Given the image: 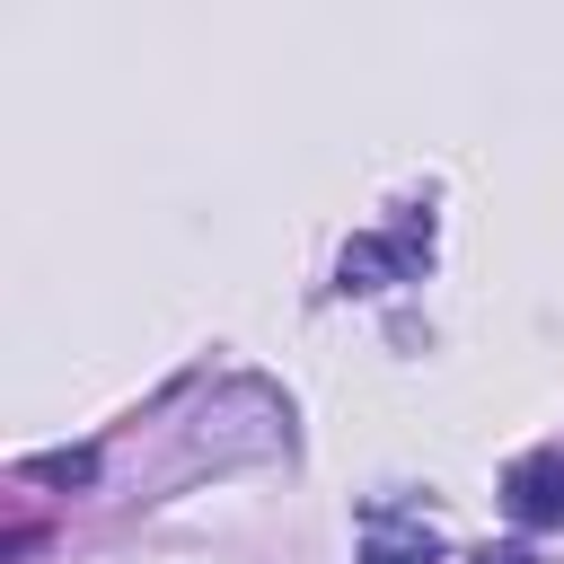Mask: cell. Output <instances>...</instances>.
Segmentation results:
<instances>
[{
	"label": "cell",
	"instance_id": "3",
	"mask_svg": "<svg viewBox=\"0 0 564 564\" xmlns=\"http://www.w3.org/2000/svg\"><path fill=\"white\" fill-rule=\"evenodd\" d=\"M441 546H432V529H405V520H388V511H370V538H361V564H432Z\"/></svg>",
	"mask_w": 564,
	"mask_h": 564
},
{
	"label": "cell",
	"instance_id": "1",
	"mask_svg": "<svg viewBox=\"0 0 564 564\" xmlns=\"http://www.w3.org/2000/svg\"><path fill=\"white\" fill-rule=\"evenodd\" d=\"M502 511L520 529H564V449H529L502 476Z\"/></svg>",
	"mask_w": 564,
	"mask_h": 564
},
{
	"label": "cell",
	"instance_id": "2",
	"mask_svg": "<svg viewBox=\"0 0 564 564\" xmlns=\"http://www.w3.org/2000/svg\"><path fill=\"white\" fill-rule=\"evenodd\" d=\"M423 247H432V238H414V229H405V238H352V247H344V291H388L397 273H414Z\"/></svg>",
	"mask_w": 564,
	"mask_h": 564
}]
</instances>
